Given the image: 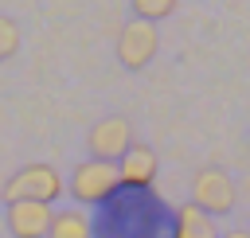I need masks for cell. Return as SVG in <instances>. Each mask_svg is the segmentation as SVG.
I'll return each instance as SVG.
<instances>
[{
  "label": "cell",
  "mask_w": 250,
  "mask_h": 238,
  "mask_svg": "<svg viewBox=\"0 0 250 238\" xmlns=\"http://www.w3.org/2000/svg\"><path fill=\"white\" fill-rule=\"evenodd\" d=\"M51 218H55L51 203H31V199H20V203H8L4 226H8V238H47Z\"/></svg>",
  "instance_id": "cell-6"
},
{
  "label": "cell",
  "mask_w": 250,
  "mask_h": 238,
  "mask_svg": "<svg viewBox=\"0 0 250 238\" xmlns=\"http://www.w3.org/2000/svg\"><path fill=\"white\" fill-rule=\"evenodd\" d=\"M16 51H20V27H16V20L0 16V62L12 59Z\"/></svg>",
  "instance_id": "cell-11"
},
{
  "label": "cell",
  "mask_w": 250,
  "mask_h": 238,
  "mask_svg": "<svg viewBox=\"0 0 250 238\" xmlns=\"http://www.w3.org/2000/svg\"><path fill=\"white\" fill-rule=\"evenodd\" d=\"M168 238H219V226L207 211H199L195 203H184V207L172 211Z\"/></svg>",
  "instance_id": "cell-8"
},
{
  "label": "cell",
  "mask_w": 250,
  "mask_h": 238,
  "mask_svg": "<svg viewBox=\"0 0 250 238\" xmlns=\"http://www.w3.org/2000/svg\"><path fill=\"white\" fill-rule=\"evenodd\" d=\"M0 238H8V226H4V218H0Z\"/></svg>",
  "instance_id": "cell-13"
},
{
  "label": "cell",
  "mask_w": 250,
  "mask_h": 238,
  "mask_svg": "<svg viewBox=\"0 0 250 238\" xmlns=\"http://www.w3.org/2000/svg\"><path fill=\"white\" fill-rule=\"evenodd\" d=\"M234 199H238L234 179H230L223 168H199V172L191 176V203H195L199 211H207L211 218L234 211Z\"/></svg>",
  "instance_id": "cell-3"
},
{
  "label": "cell",
  "mask_w": 250,
  "mask_h": 238,
  "mask_svg": "<svg viewBox=\"0 0 250 238\" xmlns=\"http://www.w3.org/2000/svg\"><path fill=\"white\" fill-rule=\"evenodd\" d=\"M121 191V176H117V164L109 160H86L70 172V195L82 203V207H94V203H109L117 199Z\"/></svg>",
  "instance_id": "cell-1"
},
{
  "label": "cell",
  "mask_w": 250,
  "mask_h": 238,
  "mask_svg": "<svg viewBox=\"0 0 250 238\" xmlns=\"http://www.w3.org/2000/svg\"><path fill=\"white\" fill-rule=\"evenodd\" d=\"M160 51V35H156V23L148 20H133L117 31V62L125 70H145Z\"/></svg>",
  "instance_id": "cell-4"
},
{
  "label": "cell",
  "mask_w": 250,
  "mask_h": 238,
  "mask_svg": "<svg viewBox=\"0 0 250 238\" xmlns=\"http://www.w3.org/2000/svg\"><path fill=\"white\" fill-rule=\"evenodd\" d=\"M86 148L94 160H109L117 164L129 148H133V125L125 117H102L90 133H86Z\"/></svg>",
  "instance_id": "cell-5"
},
{
  "label": "cell",
  "mask_w": 250,
  "mask_h": 238,
  "mask_svg": "<svg viewBox=\"0 0 250 238\" xmlns=\"http://www.w3.org/2000/svg\"><path fill=\"white\" fill-rule=\"evenodd\" d=\"M219 238H250V230H227V234H219Z\"/></svg>",
  "instance_id": "cell-12"
},
{
  "label": "cell",
  "mask_w": 250,
  "mask_h": 238,
  "mask_svg": "<svg viewBox=\"0 0 250 238\" xmlns=\"http://www.w3.org/2000/svg\"><path fill=\"white\" fill-rule=\"evenodd\" d=\"M62 195V176L51 168V164H23L16 176H8L4 183V203H20V199H31V203H55Z\"/></svg>",
  "instance_id": "cell-2"
},
{
  "label": "cell",
  "mask_w": 250,
  "mask_h": 238,
  "mask_svg": "<svg viewBox=\"0 0 250 238\" xmlns=\"http://www.w3.org/2000/svg\"><path fill=\"white\" fill-rule=\"evenodd\" d=\"M47 238H94V222L86 211L70 207V211H55L51 226H47Z\"/></svg>",
  "instance_id": "cell-9"
},
{
  "label": "cell",
  "mask_w": 250,
  "mask_h": 238,
  "mask_svg": "<svg viewBox=\"0 0 250 238\" xmlns=\"http://www.w3.org/2000/svg\"><path fill=\"white\" fill-rule=\"evenodd\" d=\"M176 4H180V0H133V12H137V20L156 23V20H168V16L176 12Z\"/></svg>",
  "instance_id": "cell-10"
},
{
  "label": "cell",
  "mask_w": 250,
  "mask_h": 238,
  "mask_svg": "<svg viewBox=\"0 0 250 238\" xmlns=\"http://www.w3.org/2000/svg\"><path fill=\"white\" fill-rule=\"evenodd\" d=\"M156 152L148 148V144H137L133 140V148L117 160V176H121V187H129V191H148L152 187V179H156Z\"/></svg>",
  "instance_id": "cell-7"
}]
</instances>
